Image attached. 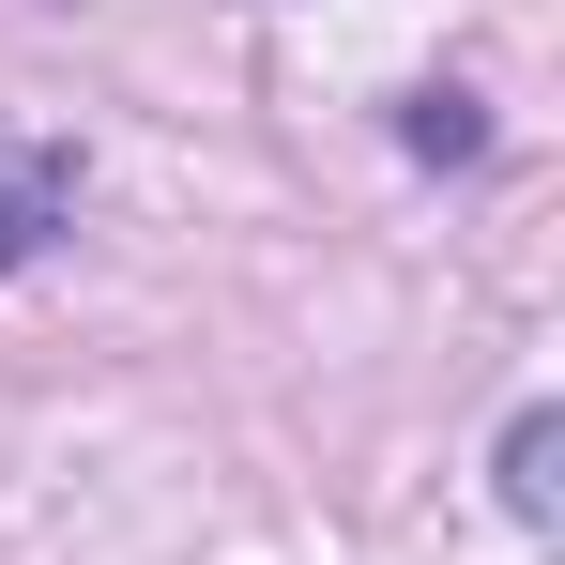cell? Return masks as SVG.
<instances>
[{
  "mask_svg": "<svg viewBox=\"0 0 565 565\" xmlns=\"http://www.w3.org/2000/svg\"><path fill=\"white\" fill-rule=\"evenodd\" d=\"M565 413H520V428H504V504H520V520H551V504H565Z\"/></svg>",
  "mask_w": 565,
  "mask_h": 565,
  "instance_id": "6da1fadb",
  "label": "cell"
},
{
  "mask_svg": "<svg viewBox=\"0 0 565 565\" xmlns=\"http://www.w3.org/2000/svg\"><path fill=\"white\" fill-rule=\"evenodd\" d=\"M46 230H62V153H31V169L0 184V260H31Z\"/></svg>",
  "mask_w": 565,
  "mask_h": 565,
  "instance_id": "7a4b0ae2",
  "label": "cell"
},
{
  "mask_svg": "<svg viewBox=\"0 0 565 565\" xmlns=\"http://www.w3.org/2000/svg\"><path fill=\"white\" fill-rule=\"evenodd\" d=\"M413 153H473V93H413Z\"/></svg>",
  "mask_w": 565,
  "mask_h": 565,
  "instance_id": "3957f363",
  "label": "cell"
}]
</instances>
